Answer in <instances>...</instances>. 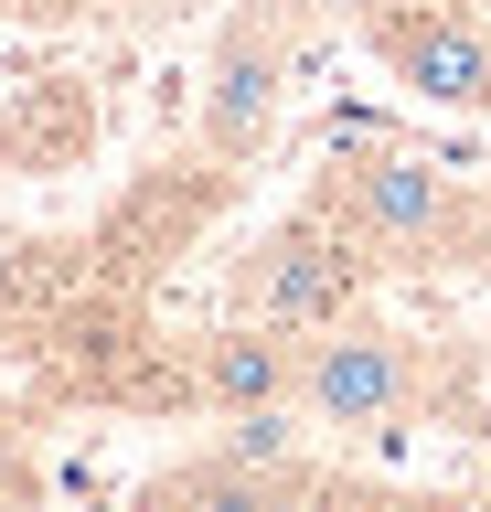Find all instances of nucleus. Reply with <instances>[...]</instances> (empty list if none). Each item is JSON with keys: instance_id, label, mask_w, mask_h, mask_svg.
I'll list each match as a JSON object with an SVG mask.
<instances>
[{"instance_id": "nucleus-11", "label": "nucleus", "mask_w": 491, "mask_h": 512, "mask_svg": "<svg viewBox=\"0 0 491 512\" xmlns=\"http://www.w3.org/2000/svg\"><path fill=\"white\" fill-rule=\"evenodd\" d=\"M427 512H491L481 491H427Z\"/></svg>"}, {"instance_id": "nucleus-8", "label": "nucleus", "mask_w": 491, "mask_h": 512, "mask_svg": "<svg viewBox=\"0 0 491 512\" xmlns=\"http://www.w3.org/2000/svg\"><path fill=\"white\" fill-rule=\"evenodd\" d=\"M214 459H225V470H257V480H310V470H299V406H246V416H225Z\"/></svg>"}, {"instance_id": "nucleus-4", "label": "nucleus", "mask_w": 491, "mask_h": 512, "mask_svg": "<svg viewBox=\"0 0 491 512\" xmlns=\"http://www.w3.org/2000/svg\"><path fill=\"white\" fill-rule=\"evenodd\" d=\"M342 224L374 235V246H417V256H449V246L481 235V214L459 203V182L438 171V160H417V150L342 160Z\"/></svg>"}, {"instance_id": "nucleus-12", "label": "nucleus", "mask_w": 491, "mask_h": 512, "mask_svg": "<svg viewBox=\"0 0 491 512\" xmlns=\"http://www.w3.org/2000/svg\"><path fill=\"white\" fill-rule=\"evenodd\" d=\"M0 512H22V470L11 459H0Z\"/></svg>"}, {"instance_id": "nucleus-3", "label": "nucleus", "mask_w": 491, "mask_h": 512, "mask_svg": "<svg viewBox=\"0 0 491 512\" xmlns=\"http://www.w3.org/2000/svg\"><path fill=\"white\" fill-rule=\"evenodd\" d=\"M278 118H289V22L235 11L225 43H214V75H203V150L225 171H246V160H267Z\"/></svg>"}, {"instance_id": "nucleus-1", "label": "nucleus", "mask_w": 491, "mask_h": 512, "mask_svg": "<svg viewBox=\"0 0 491 512\" xmlns=\"http://www.w3.org/2000/svg\"><path fill=\"white\" fill-rule=\"evenodd\" d=\"M417 406V342L385 320H321L299 331V416L310 427H385Z\"/></svg>"}, {"instance_id": "nucleus-2", "label": "nucleus", "mask_w": 491, "mask_h": 512, "mask_svg": "<svg viewBox=\"0 0 491 512\" xmlns=\"http://www.w3.org/2000/svg\"><path fill=\"white\" fill-rule=\"evenodd\" d=\"M363 299V256H342V235L310 214L267 224L257 246L235 256V310L246 320H278V331H321V320H353Z\"/></svg>"}, {"instance_id": "nucleus-9", "label": "nucleus", "mask_w": 491, "mask_h": 512, "mask_svg": "<svg viewBox=\"0 0 491 512\" xmlns=\"http://www.w3.org/2000/svg\"><path fill=\"white\" fill-rule=\"evenodd\" d=\"M310 512H427V491H385V480H310Z\"/></svg>"}, {"instance_id": "nucleus-7", "label": "nucleus", "mask_w": 491, "mask_h": 512, "mask_svg": "<svg viewBox=\"0 0 491 512\" xmlns=\"http://www.w3.org/2000/svg\"><path fill=\"white\" fill-rule=\"evenodd\" d=\"M139 512H310V480H257V470L203 459V470H182V480H150Z\"/></svg>"}, {"instance_id": "nucleus-6", "label": "nucleus", "mask_w": 491, "mask_h": 512, "mask_svg": "<svg viewBox=\"0 0 491 512\" xmlns=\"http://www.w3.org/2000/svg\"><path fill=\"white\" fill-rule=\"evenodd\" d=\"M193 384L214 416H246V406H299V331L278 320H246L235 310L225 331H203L193 342Z\"/></svg>"}, {"instance_id": "nucleus-10", "label": "nucleus", "mask_w": 491, "mask_h": 512, "mask_svg": "<svg viewBox=\"0 0 491 512\" xmlns=\"http://www.w3.org/2000/svg\"><path fill=\"white\" fill-rule=\"evenodd\" d=\"M310 11H321V22H353V32H374L385 11H406V0H310Z\"/></svg>"}, {"instance_id": "nucleus-5", "label": "nucleus", "mask_w": 491, "mask_h": 512, "mask_svg": "<svg viewBox=\"0 0 491 512\" xmlns=\"http://www.w3.org/2000/svg\"><path fill=\"white\" fill-rule=\"evenodd\" d=\"M363 54L427 107H491V22L470 0H406L363 32Z\"/></svg>"}, {"instance_id": "nucleus-13", "label": "nucleus", "mask_w": 491, "mask_h": 512, "mask_svg": "<svg viewBox=\"0 0 491 512\" xmlns=\"http://www.w3.org/2000/svg\"><path fill=\"white\" fill-rule=\"evenodd\" d=\"M470 11H491V0H470Z\"/></svg>"}]
</instances>
